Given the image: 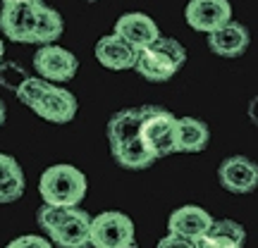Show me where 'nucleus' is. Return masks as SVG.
Returning <instances> with one entry per match:
<instances>
[{
  "mask_svg": "<svg viewBox=\"0 0 258 248\" xmlns=\"http://www.w3.org/2000/svg\"><path fill=\"white\" fill-rule=\"evenodd\" d=\"M3 3H19V0H3Z\"/></svg>",
  "mask_w": 258,
  "mask_h": 248,
  "instance_id": "nucleus-29",
  "label": "nucleus"
},
{
  "mask_svg": "<svg viewBox=\"0 0 258 248\" xmlns=\"http://www.w3.org/2000/svg\"><path fill=\"white\" fill-rule=\"evenodd\" d=\"M86 3H98V0H86Z\"/></svg>",
  "mask_w": 258,
  "mask_h": 248,
  "instance_id": "nucleus-30",
  "label": "nucleus"
},
{
  "mask_svg": "<svg viewBox=\"0 0 258 248\" xmlns=\"http://www.w3.org/2000/svg\"><path fill=\"white\" fill-rule=\"evenodd\" d=\"M50 84L53 81H48V79H43V76H31V74H29L27 79L19 84V89L15 93H17V98L24 103L27 108H34L38 98L50 89Z\"/></svg>",
  "mask_w": 258,
  "mask_h": 248,
  "instance_id": "nucleus-21",
  "label": "nucleus"
},
{
  "mask_svg": "<svg viewBox=\"0 0 258 248\" xmlns=\"http://www.w3.org/2000/svg\"><path fill=\"white\" fill-rule=\"evenodd\" d=\"M184 62H186L184 46L179 41H175V38L160 36L156 43L139 50L134 69L148 81H167L184 67Z\"/></svg>",
  "mask_w": 258,
  "mask_h": 248,
  "instance_id": "nucleus-2",
  "label": "nucleus"
},
{
  "mask_svg": "<svg viewBox=\"0 0 258 248\" xmlns=\"http://www.w3.org/2000/svg\"><path fill=\"white\" fill-rule=\"evenodd\" d=\"M134 243V222L124 212H101L91 224V246L93 248H122Z\"/></svg>",
  "mask_w": 258,
  "mask_h": 248,
  "instance_id": "nucleus-6",
  "label": "nucleus"
},
{
  "mask_svg": "<svg viewBox=\"0 0 258 248\" xmlns=\"http://www.w3.org/2000/svg\"><path fill=\"white\" fill-rule=\"evenodd\" d=\"M122 248H137V246H134V243H129V246H122Z\"/></svg>",
  "mask_w": 258,
  "mask_h": 248,
  "instance_id": "nucleus-28",
  "label": "nucleus"
},
{
  "mask_svg": "<svg viewBox=\"0 0 258 248\" xmlns=\"http://www.w3.org/2000/svg\"><path fill=\"white\" fill-rule=\"evenodd\" d=\"M218 182L230 193H251L258 186V165L246 155L225 157L218 167Z\"/></svg>",
  "mask_w": 258,
  "mask_h": 248,
  "instance_id": "nucleus-9",
  "label": "nucleus"
},
{
  "mask_svg": "<svg viewBox=\"0 0 258 248\" xmlns=\"http://www.w3.org/2000/svg\"><path fill=\"white\" fill-rule=\"evenodd\" d=\"M184 19L196 31L213 34L227 22H232V5L230 0H189Z\"/></svg>",
  "mask_w": 258,
  "mask_h": 248,
  "instance_id": "nucleus-8",
  "label": "nucleus"
},
{
  "mask_svg": "<svg viewBox=\"0 0 258 248\" xmlns=\"http://www.w3.org/2000/svg\"><path fill=\"white\" fill-rule=\"evenodd\" d=\"M141 136V108H127L115 112L108 122V141L112 146L127 143L132 138Z\"/></svg>",
  "mask_w": 258,
  "mask_h": 248,
  "instance_id": "nucleus-19",
  "label": "nucleus"
},
{
  "mask_svg": "<svg viewBox=\"0 0 258 248\" xmlns=\"http://www.w3.org/2000/svg\"><path fill=\"white\" fill-rule=\"evenodd\" d=\"M249 117H251V122L258 127V96H253L251 103H249Z\"/></svg>",
  "mask_w": 258,
  "mask_h": 248,
  "instance_id": "nucleus-25",
  "label": "nucleus"
},
{
  "mask_svg": "<svg viewBox=\"0 0 258 248\" xmlns=\"http://www.w3.org/2000/svg\"><path fill=\"white\" fill-rule=\"evenodd\" d=\"M211 141L206 122L196 117H179L175 129V153H201Z\"/></svg>",
  "mask_w": 258,
  "mask_h": 248,
  "instance_id": "nucleus-15",
  "label": "nucleus"
},
{
  "mask_svg": "<svg viewBox=\"0 0 258 248\" xmlns=\"http://www.w3.org/2000/svg\"><path fill=\"white\" fill-rule=\"evenodd\" d=\"M251 34L241 22H227L218 31L208 34V48L220 57H241L249 50Z\"/></svg>",
  "mask_w": 258,
  "mask_h": 248,
  "instance_id": "nucleus-13",
  "label": "nucleus"
},
{
  "mask_svg": "<svg viewBox=\"0 0 258 248\" xmlns=\"http://www.w3.org/2000/svg\"><path fill=\"white\" fill-rule=\"evenodd\" d=\"M96 60L108 67L112 72H124V69H134L137 67V57H139V48H134L132 43H127L122 36L110 34V36H103L96 43Z\"/></svg>",
  "mask_w": 258,
  "mask_h": 248,
  "instance_id": "nucleus-11",
  "label": "nucleus"
},
{
  "mask_svg": "<svg viewBox=\"0 0 258 248\" xmlns=\"http://www.w3.org/2000/svg\"><path fill=\"white\" fill-rule=\"evenodd\" d=\"M43 0H19V3H3L0 10V29L15 43H34L38 8Z\"/></svg>",
  "mask_w": 258,
  "mask_h": 248,
  "instance_id": "nucleus-5",
  "label": "nucleus"
},
{
  "mask_svg": "<svg viewBox=\"0 0 258 248\" xmlns=\"http://www.w3.org/2000/svg\"><path fill=\"white\" fill-rule=\"evenodd\" d=\"M62 31H64V22L60 17V12L41 3L38 19H36V31H34V43L36 46H50V43H55L57 38L62 36Z\"/></svg>",
  "mask_w": 258,
  "mask_h": 248,
  "instance_id": "nucleus-20",
  "label": "nucleus"
},
{
  "mask_svg": "<svg viewBox=\"0 0 258 248\" xmlns=\"http://www.w3.org/2000/svg\"><path fill=\"white\" fill-rule=\"evenodd\" d=\"M27 189V179L12 155L0 153V203H15Z\"/></svg>",
  "mask_w": 258,
  "mask_h": 248,
  "instance_id": "nucleus-18",
  "label": "nucleus"
},
{
  "mask_svg": "<svg viewBox=\"0 0 258 248\" xmlns=\"http://www.w3.org/2000/svg\"><path fill=\"white\" fill-rule=\"evenodd\" d=\"M213 217L211 212H206L199 205H184V208H177L170 220H167V229L172 234H182V236H189L194 241H201L208 229L213 227Z\"/></svg>",
  "mask_w": 258,
  "mask_h": 248,
  "instance_id": "nucleus-14",
  "label": "nucleus"
},
{
  "mask_svg": "<svg viewBox=\"0 0 258 248\" xmlns=\"http://www.w3.org/2000/svg\"><path fill=\"white\" fill-rule=\"evenodd\" d=\"M38 227L60 248H86L91 243L93 217L77 205H48L43 203L36 215Z\"/></svg>",
  "mask_w": 258,
  "mask_h": 248,
  "instance_id": "nucleus-1",
  "label": "nucleus"
},
{
  "mask_svg": "<svg viewBox=\"0 0 258 248\" xmlns=\"http://www.w3.org/2000/svg\"><path fill=\"white\" fill-rule=\"evenodd\" d=\"M29 74L19 67L17 62H0V84L3 86H8L12 91H17L19 84L27 79Z\"/></svg>",
  "mask_w": 258,
  "mask_h": 248,
  "instance_id": "nucleus-22",
  "label": "nucleus"
},
{
  "mask_svg": "<svg viewBox=\"0 0 258 248\" xmlns=\"http://www.w3.org/2000/svg\"><path fill=\"white\" fill-rule=\"evenodd\" d=\"M34 69L38 76H43L48 81L64 84L74 79V74L79 69V60L62 46L50 43V46H41L34 53Z\"/></svg>",
  "mask_w": 258,
  "mask_h": 248,
  "instance_id": "nucleus-7",
  "label": "nucleus"
},
{
  "mask_svg": "<svg viewBox=\"0 0 258 248\" xmlns=\"http://www.w3.org/2000/svg\"><path fill=\"white\" fill-rule=\"evenodd\" d=\"M156 248H199V241L189 239V236H182V234H167L165 239L158 241Z\"/></svg>",
  "mask_w": 258,
  "mask_h": 248,
  "instance_id": "nucleus-23",
  "label": "nucleus"
},
{
  "mask_svg": "<svg viewBox=\"0 0 258 248\" xmlns=\"http://www.w3.org/2000/svg\"><path fill=\"white\" fill-rule=\"evenodd\" d=\"M110 150L115 162L124 170H148L153 162H158V155L144 143L141 136L132 138L127 143H120V146H112Z\"/></svg>",
  "mask_w": 258,
  "mask_h": 248,
  "instance_id": "nucleus-17",
  "label": "nucleus"
},
{
  "mask_svg": "<svg viewBox=\"0 0 258 248\" xmlns=\"http://www.w3.org/2000/svg\"><path fill=\"white\" fill-rule=\"evenodd\" d=\"M246 231L234 220H215L208 234L199 241V248H244Z\"/></svg>",
  "mask_w": 258,
  "mask_h": 248,
  "instance_id": "nucleus-16",
  "label": "nucleus"
},
{
  "mask_svg": "<svg viewBox=\"0 0 258 248\" xmlns=\"http://www.w3.org/2000/svg\"><path fill=\"white\" fill-rule=\"evenodd\" d=\"M177 117L160 105H141V138L158 157L175 153Z\"/></svg>",
  "mask_w": 258,
  "mask_h": 248,
  "instance_id": "nucleus-4",
  "label": "nucleus"
},
{
  "mask_svg": "<svg viewBox=\"0 0 258 248\" xmlns=\"http://www.w3.org/2000/svg\"><path fill=\"white\" fill-rule=\"evenodd\" d=\"M38 193L48 205H77L86 196V177L74 165H53L41 175Z\"/></svg>",
  "mask_w": 258,
  "mask_h": 248,
  "instance_id": "nucleus-3",
  "label": "nucleus"
},
{
  "mask_svg": "<svg viewBox=\"0 0 258 248\" xmlns=\"http://www.w3.org/2000/svg\"><path fill=\"white\" fill-rule=\"evenodd\" d=\"M8 248H53L43 236H36V234H27V236H19V239L10 241Z\"/></svg>",
  "mask_w": 258,
  "mask_h": 248,
  "instance_id": "nucleus-24",
  "label": "nucleus"
},
{
  "mask_svg": "<svg viewBox=\"0 0 258 248\" xmlns=\"http://www.w3.org/2000/svg\"><path fill=\"white\" fill-rule=\"evenodd\" d=\"M5 120H8V110H5V103L0 101V127L5 124Z\"/></svg>",
  "mask_w": 258,
  "mask_h": 248,
  "instance_id": "nucleus-26",
  "label": "nucleus"
},
{
  "mask_svg": "<svg viewBox=\"0 0 258 248\" xmlns=\"http://www.w3.org/2000/svg\"><path fill=\"white\" fill-rule=\"evenodd\" d=\"M115 34L141 50V48H148L151 43H156L160 38V29L144 12H129V15H122L115 22Z\"/></svg>",
  "mask_w": 258,
  "mask_h": 248,
  "instance_id": "nucleus-12",
  "label": "nucleus"
},
{
  "mask_svg": "<svg viewBox=\"0 0 258 248\" xmlns=\"http://www.w3.org/2000/svg\"><path fill=\"white\" fill-rule=\"evenodd\" d=\"M38 117H43L50 124H67L74 120L77 115V98L72 93L62 89V86H53L48 89L41 98L36 101V105L31 108Z\"/></svg>",
  "mask_w": 258,
  "mask_h": 248,
  "instance_id": "nucleus-10",
  "label": "nucleus"
},
{
  "mask_svg": "<svg viewBox=\"0 0 258 248\" xmlns=\"http://www.w3.org/2000/svg\"><path fill=\"white\" fill-rule=\"evenodd\" d=\"M5 60V43H3V38H0V62Z\"/></svg>",
  "mask_w": 258,
  "mask_h": 248,
  "instance_id": "nucleus-27",
  "label": "nucleus"
}]
</instances>
